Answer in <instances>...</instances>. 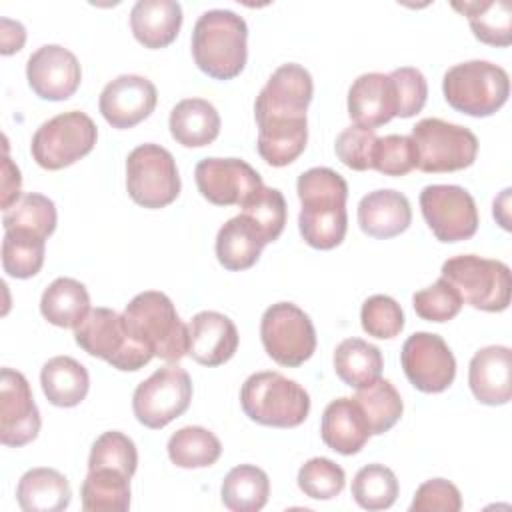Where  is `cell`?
Returning a JSON list of instances; mask_svg holds the SVG:
<instances>
[{
    "label": "cell",
    "mask_w": 512,
    "mask_h": 512,
    "mask_svg": "<svg viewBox=\"0 0 512 512\" xmlns=\"http://www.w3.org/2000/svg\"><path fill=\"white\" fill-rule=\"evenodd\" d=\"M314 94L310 72L300 64L278 66L254 102L258 154L270 166L292 164L306 148V108Z\"/></svg>",
    "instance_id": "obj_1"
},
{
    "label": "cell",
    "mask_w": 512,
    "mask_h": 512,
    "mask_svg": "<svg viewBox=\"0 0 512 512\" xmlns=\"http://www.w3.org/2000/svg\"><path fill=\"white\" fill-rule=\"evenodd\" d=\"M248 26L232 10H206L192 30V56L196 66L216 80L236 78L248 58Z\"/></svg>",
    "instance_id": "obj_2"
},
{
    "label": "cell",
    "mask_w": 512,
    "mask_h": 512,
    "mask_svg": "<svg viewBox=\"0 0 512 512\" xmlns=\"http://www.w3.org/2000/svg\"><path fill=\"white\" fill-rule=\"evenodd\" d=\"M122 316L130 336L156 358L178 362L188 354V326L164 292L146 290L136 294Z\"/></svg>",
    "instance_id": "obj_3"
},
{
    "label": "cell",
    "mask_w": 512,
    "mask_h": 512,
    "mask_svg": "<svg viewBox=\"0 0 512 512\" xmlns=\"http://www.w3.org/2000/svg\"><path fill=\"white\" fill-rule=\"evenodd\" d=\"M240 404L252 422L274 428H296L310 412L308 392L296 380L270 370L246 378Z\"/></svg>",
    "instance_id": "obj_4"
},
{
    "label": "cell",
    "mask_w": 512,
    "mask_h": 512,
    "mask_svg": "<svg viewBox=\"0 0 512 512\" xmlns=\"http://www.w3.org/2000/svg\"><path fill=\"white\" fill-rule=\"evenodd\" d=\"M446 102L468 116L484 118L500 110L510 94L508 72L488 60L454 64L442 78Z\"/></svg>",
    "instance_id": "obj_5"
},
{
    "label": "cell",
    "mask_w": 512,
    "mask_h": 512,
    "mask_svg": "<svg viewBox=\"0 0 512 512\" xmlns=\"http://www.w3.org/2000/svg\"><path fill=\"white\" fill-rule=\"evenodd\" d=\"M440 278L446 280L462 302L484 312H502L510 304V268L492 258L476 254L452 256L442 264Z\"/></svg>",
    "instance_id": "obj_6"
},
{
    "label": "cell",
    "mask_w": 512,
    "mask_h": 512,
    "mask_svg": "<svg viewBox=\"0 0 512 512\" xmlns=\"http://www.w3.org/2000/svg\"><path fill=\"white\" fill-rule=\"evenodd\" d=\"M74 338L84 352L124 372L140 370L154 358L146 346L130 336L124 316L112 308H90L86 318L74 328Z\"/></svg>",
    "instance_id": "obj_7"
},
{
    "label": "cell",
    "mask_w": 512,
    "mask_h": 512,
    "mask_svg": "<svg viewBox=\"0 0 512 512\" xmlns=\"http://www.w3.org/2000/svg\"><path fill=\"white\" fill-rule=\"evenodd\" d=\"M418 164L422 172H454L474 164L478 138L472 130L440 118H422L412 128Z\"/></svg>",
    "instance_id": "obj_8"
},
{
    "label": "cell",
    "mask_w": 512,
    "mask_h": 512,
    "mask_svg": "<svg viewBox=\"0 0 512 512\" xmlns=\"http://www.w3.org/2000/svg\"><path fill=\"white\" fill-rule=\"evenodd\" d=\"M96 138L94 120L80 110H70L46 120L34 132L30 152L38 166L62 170L92 152Z\"/></svg>",
    "instance_id": "obj_9"
},
{
    "label": "cell",
    "mask_w": 512,
    "mask_h": 512,
    "mask_svg": "<svg viewBox=\"0 0 512 512\" xmlns=\"http://www.w3.org/2000/svg\"><path fill=\"white\" fill-rule=\"evenodd\" d=\"M126 188L130 198L156 210L172 204L180 194L174 156L160 144H140L126 158Z\"/></svg>",
    "instance_id": "obj_10"
},
{
    "label": "cell",
    "mask_w": 512,
    "mask_h": 512,
    "mask_svg": "<svg viewBox=\"0 0 512 512\" xmlns=\"http://www.w3.org/2000/svg\"><path fill=\"white\" fill-rule=\"evenodd\" d=\"M260 338L268 356L280 366L296 368L316 350L310 316L292 302H276L262 314Z\"/></svg>",
    "instance_id": "obj_11"
},
{
    "label": "cell",
    "mask_w": 512,
    "mask_h": 512,
    "mask_svg": "<svg viewBox=\"0 0 512 512\" xmlns=\"http://www.w3.org/2000/svg\"><path fill=\"white\" fill-rule=\"evenodd\" d=\"M192 400V380L180 366H164L140 382L132 396V410L140 424L160 430L182 416Z\"/></svg>",
    "instance_id": "obj_12"
},
{
    "label": "cell",
    "mask_w": 512,
    "mask_h": 512,
    "mask_svg": "<svg viewBox=\"0 0 512 512\" xmlns=\"http://www.w3.org/2000/svg\"><path fill=\"white\" fill-rule=\"evenodd\" d=\"M420 210L440 242L468 240L478 230V208L468 190L456 184H430L420 192Z\"/></svg>",
    "instance_id": "obj_13"
},
{
    "label": "cell",
    "mask_w": 512,
    "mask_h": 512,
    "mask_svg": "<svg viewBox=\"0 0 512 512\" xmlns=\"http://www.w3.org/2000/svg\"><path fill=\"white\" fill-rule=\"evenodd\" d=\"M400 362L410 384L426 394L444 392L456 376V360L442 336L416 332L406 338Z\"/></svg>",
    "instance_id": "obj_14"
},
{
    "label": "cell",
    "mask_w": 512,
    "mask_h": 512,
    "mask_svg": "<svg viewBox=\"0 0 512 512\" xmlns=\"http://www.w3.org/2000/svg\"><path fill=\"white\" fill-rule=\"evenodd\" d=\"M40 412L26 376L12 368L0 374V442L20 448L40 432Z\"/></svg>",
    "instance_id": "obj_15"
},
{
    "label": "cell",
    "mask_w": 512,
    "mask_h": 512,
    "mask_svg": "<svg viewBox=\"0 0 512 512\" xmlns=\"http://www.w3.org/2000/svg\"><path fill=\"white\" fill-rule=\"evenodd\" d=\"M194 178L200 194L216 206H240L262 186V176L240 158H204Z\"/></svg>",
    "instance_id": "obj_16"
},
{
    "label": "cell",
    "mask_w": 512,
    "mask_h": 512,
    "mask_svg": "<svg viewBox=\"0 0 512 512\" xmlns=\"http://www.w3.org/2000/svg\"><path fill=\"white\" fill-rule=\"evenodd\" d=\"M26 78L38 98L60 102L78 90L82 68L68 48L60 44H44L30 54L26 62Z\"/></svg>",
    "instance_id": "obj_17"
},
{
    "label": "cell",
    "mask_w": 512,
    "mask_h": 512,
    "mask_svg": "<svg viewBox=\"0 0 512 512\" xmlns=\"http://www.w3.org/2000/svg\"><path fill=\"white\" fill-rule=\"evenodd\" d=\"M158 102L156 86L138 74H122L110 80L98 100L104 120L118 130L132 128L146 120Z\"/></svg>",
    "instance_id": "obj_18"
},
{
    "label": "cell",
    "mask_w": 512,
    "mask_h": 512,
    "mask_svg": "<svg viewBox=\"0 0 512 512\" xmlns=\"http://www.w3.org/2000/svg\"><path fill=\"white\" fill-rule=\"evenodd\" d=\"M238 350V330L220 312H198L188 324V354L202 366H220Z\"/></svg>",
    "instance_id": "obj_19"
},
{
    "label": "cell",
    "mask_w": 512,
    "mask_h": 512,
    "mask_svg": "<svg viewBox=\"0 0 512 512\" xmlns=\"http://www.w3.org/2000/svg\"><path fill=\"white\" fill-rule=\"evenodd\" d=\"M348 114L356 126L378 128L396 116V92L390 74L368 72L348 90Z\"/></svg>",
    "instance_id": "obj_20"
},
{
    "label": "cell",
    "mask_w": 512,
    "mask_h": 512,
    "mask_svg": "<svg viewBox=\"0 0 512 512\" xmlns=\"http://www.w3.org/2000/svg\"><path fill=\"white\" fill-rule=\"evenodd\" d=\"M512 352L508 346H486L478 350L468 366V384L474 398L486 406L510 402Z\"/></svg>",
    "instance_id": "obj_21"
},
{
    "label": "cell",
    "mask_w": 512,
    "mask_h": 512,
    "mask_svg": "<svg viewBox=\"0 0 512 512\" xmlns=\"http://www.w3.org/2000/svg\"><path fill=\"white\" fill-rule=\"evenodd\" d=\"M412 222L408 198L392 188L368 192L358 204V224L372 238H394Z\"/></svg>",
    "instance_id": "obj_22"
},
{
    "label": "cell",
    "mask_w": 512,
    "mask_h": 512,
    "mask_svg": "<svg viewBox=\"0 0 512 512\" xmlns=\"http://www.w3.org/2000/svg\"><path fill=\"white\" fill-rule=\"evenodd\" d=\"M320 436L330 450L352 456L364 448L372 434L358 402L342 396L324 408Z\"/></svg>",
    "instance_id": "obj_23"
},
{
    "label": "cell",
    "mask_w": 512,
    "mask_h": 512,
    "mask_svg": "<svg viewBox=\"0 0 512 512\" xmlns=\"http://www.w3.org/2000/svg\"><path fill=\"white\" fill-rule=\"evenodd\" d=\"M182 26V6L174 0H138L130 10V28L144 48L172 44Z\"/></svg>",
    "instance_id": "obj_24"
},
{
    "label": "cell",
    "mask_w": 512,
    "mask_h": 512,
    "mask_svg": "<svg viewBox=\"0 0 512 512\" xmlns=\"http://www.w3.org/2000/svg\"><path fill=\"white\" fill-rule=\"evenodd\" d=\"M172 138L186 148H202L212 144L220 134V114L204 98L180 100L168 118Z\"/></svg>",
    "instance_id": "obj_25"
},
{
    "label": "cell",
    "mask_w": 512,
    "mask_h": 512,
    "mask_svg": "<svg viewBox=\"0 0 512 512\" xmlns=\"http://www.w3.org/2000/svg\"><path fill=\"white\" fill-rule=\"evenodd\" d=\"M266 244L256 224L244 214H238L218 230L216 258L226 270H246L258 262Z\"/></svg>",
    "instance_id": "obj_26"
},
{
    "label": "cell",
    "mask_w": 512,
    "mask_h": 512,
    "mask_svg": "<svg viewBox=\"0 0 512 512\" xmlns=\"http://www.w3.org/2000/svg\"><path fill=\"white\" fill-rule=\"evenodd\" d=\"M70 498L66 476L54 468H32L16 486V500L24 512H60L68 508Z\"/></svg>",
    "instance_id": "obj_27"
},
{
    "label": "cell",
    "mask_w": 512,
    "mask_h": 512,
    "mask_svg": "<svg viewBox=\"0 0 512 512\" xmlns=\"http://www.w3.org/2000/svg\"><path fill=\"white\" fill-rule=\"evenodd\" d=\"M40 384L50 404L72 408L86 398L90 376L78 360L70 356H54L42 366Z\"/></svg>",
    "instance_id": "obj_28"
},
{
    "label": "cell",
    "mask_w": 512,
    "mask_h": 512,
    "mask_svg": "<svg viewBox=\"0 0 512 512\" xmlns=\"http://www.w3.org/2000/svg\"><path fill=\"white\" fill-rule=\"evenodd\" d=\"M42 316L58 328H76L90 312V294L74 278H56L40 298Z\"/></svg>",
    "instance_id": "obj_29"
},
{
    "label": "cell",
    "mask_w": 512,
    "mask_h": 512,
    "mask_svg": "<svg viewBox=\"0 0 512 512\" xmlns=\"http://www.w3.org/2000/svg\"><path fill=\"white\" fill-rule=\"evenodd\" d=\"M382 368L380 350L362 338H346L334 350V372L344 384L356 390L378 380Z\"/></svg>",
    "instance_id": "obj_30"
},
{
    "label": "cell",
    "mask_w": 512,
    "mask_h": 512,
    "mask_svg": "<svg viewBox=\"0 0 512 512\" xmlns=\"http://www.w3.org/2000/svg\"><path fill=\"white\" fill-rule=\"evenodd\" d=\"M462 12L474 36L490 46H508L512 42V10L506 0H470L452 2Z\"/></svg>",
    "instance_id": "obj_31"
},
{
    "label": "cell",
    "mask_w": 512,
    "mask_h": 512,
    "mask_svg": "<svg viewBox=\"0 0 512 512\" xmlns=\"http://www.w3.org/2000/svg\"><path fill=\"white\" fill-rule=\"evenodd\" d=\"M220 496L222 504L232 512H256L268 502L270 480L262 468L240 464L226 474Z\"/></svg>",
    "instance_id": "obj_32"
},
{
    "label": "cell",
    "mask_w": 512,
    "mask_h": 512,
    "mask_svg": "<svg viewBox=\"0 0 512 512\" xmlns=\"http://www.w3.org/2000/svg\"><path fill=\"white\" fill-rule=\"evenodd\" d=\"M80 496L86 512H126L130 508V476L114 468L88 470Z\"/></svg>",
    "instance_id": "obj_33"
},
{
    "label": "cell",
    "mask_w": 512,
    "mask_h": 512,
    "mask_svg": "<svg viewBox=\"0 0 512 512\" xmlns=\"http://www.w3.org/2000/svg\"><path fill=\"white\" fill-rule=\"evenodd\" d=\"M296 192L302 210H334L346 208L348 184L336 170L316 166L298 176Z\"/></svg>",
    "instance_id": "obj_34"
},
{
    "label": "cell",
    "mask_w": 512,
    "mask_h": 512,
    "mask_svg": "<svg viewBox=\"0 0 512 512\" xmlns=\"http://www.w3.org/2000/svg\"><path fill=\"white\" fill-rule=\"evenodd\" d=\"M168 456L178 468H206L216 464L222 444L214 432L202 426H184L168 440Z\"/></svg>",
    "instance_id": "obj_35"
},
{
    "label": "cell",
    "mask_w": 512,
    "mask_h": 512,
    "mask_svg": "<svg viewBox=\"0 0 512 512\" xmlns=\"http://www.w3.org/2000/svg\"><path fill=\"white\" fill-rule=\"evenodd\" d=\"M354 400L368 422L370 434L388 432L400 420L404 410L398 390L386 378H378L372 384L358 388Z\"/></svg>",
    "instance_id": "obj_36"
},
{
    "label": "cell",
    "mask_w": 512,
    "mask_h": 512,
    "mask_svg": "<svg viewBox=\"0 0 512 512\" xmlns=\"http://www.w3.org/2000/svg\"><path fill=\"white\" fill-rule=\"evenodd\" d=\"M46 238L28 230H4L2 268L12 278H32L44 264Z\"/></svg>",
    "instance_id": "obj_37"
},
{
    "label": "cell",
    "mask_w": 512,
    "mask_h": 512,
    "mask_svg": "<svg viewBox=\"0 0 512 512\" xmlns=\"http://www.w3.org/2000/svg\"><path fill=\"white\" fill-rule=\"evenodd\" d=\"M398 478L384 464L360 468L352 480V498L364 510H386L398 498Z\"/></svg>",
    "instance_id": "obj_38"
},
{
    "label": "cell",
    "mask_w": 512,
    "mask_h": 512,
    "mask_svg": "<svg viewBox=\"0 0 512 512\" xmlns=\"http://www.w3.org/2000/svg\"><path fill=\"white\" fill-rule=\"evenodd\" d=\"M56 206L54 202L38 192L24 194L10 210L2 216L4 230H28L48 238L56 230Z\"/></svg>",
    "instance_id": "obj_39"
},
{
    "label": "cell",
    "mask_w": 512,
    "mask_h": 512,
    "mask_svg": "<svg viewBox=\"0 0 512 512\" xmlns=\"http://www.w3.org/2000/svg\"><path fill=\"white\" fill-rule=\"evenodd\" d=\"M240 208L242 214L250 218L256 224V228L264 234L268 244L278 240L286 224V200L280 190L262 184L240 204Z\"/></svg>",
    "instance_id": "obj_40"
},
{
    "label": "cell",
    "mask_w": 512,
    "mask_h": 512,
    "mask_svg": "<svg viewBox=\"0 0 512 512\" xmlns=\"http://www.w3.org/2000/svg\"><path fill=\"white\" fill-rule=\"evenodd\" d=\"M298 226H300V234L308 246L318 248V250H332L346 236L348 214H346V208L300 210Z\"/></svg>",
    "instance_id": "obj_41"
},
{
    "label": "cell",
    "mask_w": 512,
    "mask_h": 512,
    "mask_svg": "<svg viewBox=\"0 0 512 512\" xmlns=\"http://www.w3.org/2000/svg\"><path fill=\"white\" fill-rule=\"evenodd\" d=\"M138 466V450L132 438L118 430L100 434L90 450L88 470L96 468H114L132 478Z\"/></svg>",
    "instance_id": "obj_42"
},
{
    "label": "cell",
    "mask_w": 512,
    "mask_h": 512,
    "mask_svg": "<svg viewBox=\"0 0 512 512\" xmlns=\"http://www.w3.org/2000/svg\"><path fill=\"white\" fill-rule=\"evenodd\" d=\"M346 484L344 470L330 458H310L298 470V488L314 500L336 498Z\"/></svg>",
    "instance_id": "obj_43"
},
{
    "label": "cell",
    "mask_w": 512,
    "mask_h": 512,
    "mask_svg": "<svg viewBox=\"0 0 512 512\" xmlns=\"http://www.w3.org/2000/svg\"><path fill=\"white\" fill-rule=\"evenodd\" d=\"M360 322L368 336L388 340L402 332L404 312L394 298L386 294H374L364 300L360 310Z\"/></svg>",
    "instance_id": "obj_44"
},
{
    "label": "cell",
    "mask_w": 512,
    "mask_h": 512,
    "mask_svg": "<svg viewBox=\"0 0 512 512\" xmlns=\"http://www.w3.org/2000/svg\"><path fill=\"white\" fill-rule=\"evenodd\" d=\"M418 156L410 136L388 134L378 138L372 152V168L384 176H404L416 168Z\"/></svg>",
    "instance_id": "obj_45"
},
{
    "label": "cell",
    "mask_w": 512,
    "mask_h": 512,
    "mask_svg": "<svg viewBox=\"0 0 512 512\" xmlns=\"http://www.w3.org/2000/svg\"><path fill=\"white\" fill-rule=\"evenodd\" d=\"M460 294L442 278H438L432 286L418 290L412 296V306L422 320L428 322H448L462 308Z\"/></svg>",
    "instance_id": "obj_46"
},
{
    "label": "cell",
    "mask_w": 512,
    "mask_h": 512,
    "mask_svg": "<svg viewBox=\"0 0 512 512\" xmlns=\"http://www.w3.org/2000/svg\"><path fill=\"white\" fill-rule=\"evenodd\" d=\"M378 136L374 130L364 126H348L344 128L334 144L338 160L358 172L372 168V152Z\"/></svg>",
    "instance_id": "obj_47"
},
{
    "label": "cell",
    "mask_w": 512,
    "mask_h": 512,
    "mask_svg": "<svg viewBox=\"0 0 512 512\" xmlns=\"http://www.w3.org/2000/svg\"><path fill=\"white\" fill-rule=\"evenodd\" d=\"M394 92H396V116L410 118L418 114L428 96V84L424 74L418 68L402 66L390 72Z\"/></svg>",
    "instance_id": "obj_48"
},
{
    "label": "cell",
    "mask_w": 512,
    "mask_h": 512,
    "mask_svg": "<svg viewBox=\"0 0 512 512\" xmlns=\"http://www.w3.org/2000/svg\"><path fill=\"white\" fill-rule=\"evenodd\" d=\"M462 508L460 490L444 478H432L418 486L410 504L412 512H458Z\"/></svg>",
    "instance_id": "obj_49"
},
{
    "label": "cell",
    "mask_w": 512,
    "mask_h": 512,
    "mask_svg": "<svg viewBox=\"0 0 512 512\" xmlns=\"http://www.w3.org/2000/svg\"><path fill=\"white\" fill-rule=\"evenodd\" d=\"M22 176L16 164L6 156L2 166V208L10 210L22 196H20Z\"/></svg>",
    "instance_id": "obj_50"
},
{
    "label": "cell",
    "mask_w": 512,
    "mask_h": 512,
    "mask_svg": "<svg viewBox=\"0 0 512 512\" xmlns=\"http://www.w3.org/2000/svg\"><path fill=\"white\" fill-rule=\"evenodd\" d=\"M0 42H2V48L0 52L4 56L8 54H14L18 50H22L24 42H26V30L20 22H14V20H8V18H2L0 20Z\"/></svg>",
    "instance_id": "obj_51"
}]
</instances>
